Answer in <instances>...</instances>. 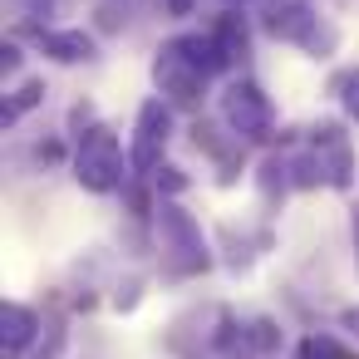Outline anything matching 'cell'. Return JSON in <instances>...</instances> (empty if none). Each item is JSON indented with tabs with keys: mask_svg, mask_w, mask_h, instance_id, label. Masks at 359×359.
I'll return each mask as SVG.
<instances>
[{
	"mask_svg": "<svg viewBox=\"0 0 359 359\" xmlns=\"http://www.w3.org/2000/svg\"><path fill=\"white\" fill-rule=\"evenodd\" d=\"M163 231L172 236V246H177V261L192 271V266H202L207 256H202V236H197V226L177 212V207H163Z\"/></svg>",
	"mask_w": 359,
	"mask_h": 359,
	"instance_id": "obj_6",
	"label": "cell"
},
{
	"mask_svg": "<svg viewBox=\"0 0 359 359\" xmlns=\"http://www.w3.org/2000/svg\"><path fill=\"white\" fill-rule=\"evenodd\" d=\"M168 133H172V118H168L163 99H148V104L138 109V138H133V168H138V172H153V168L163 163Z\"/></svg>",
	"mask_w": 359,
	"mask_h": 359,
	"instance_id": "obj_3",
	"label": "cell"
},
{
	"mask_svg": "<svg viewBox=\"0 0 359 359\" xmlns=\"http://www.w3.org/2000/svg\"><path fill=\"white\" fill-rule=\"evenodd\" d=\"M40 45H45V55L60 60V65H84V60H94V40H89L84 30H45Z\"/></svg>",
	"mask_w": 359,
	"mask_h": 359,
	"instance_id": "obj_7",
	"label": "cell"
},
{
	"mask_svg": "<svg viewBox=\"0 0 359 359\" xmlns=\"http://www.w3.org/2000/svg\"><path fill=\"white\" fill-rule=\"evenodd\" d=\"M339 99H344V114L359 123V69H349V74L339 79Z\"/></svg>",
	"mask_w": 359,
	"mask_h": 359,
	"instance_id": "obj_12",
	"label": "cell"
},
{
	"mask_svg": "<svg viewBox=\"0 0 359 359\" xmlns=\"http://www.w3.org/2000/svg\"><path fill=\"white\" fill-rule=\"evenodd\" d=\"M266 30L276 35V40H290V45H310V35H315V6L310 0H266Z\"/></svg>",
	"mask_w": 359,
	"mask_h": 359,
	"instance_id": "obj_4",
	"label": "cell"
},
{
	"mask_svg": "<svg viewBox=\"0 0 359 359\" xmlns=\"http://www.w3.org/2000/svg\"><path fill=\"white\" fill-rule=\"evenodd\" d=\"M212 35H217V45H222V55H226V65H231V60H236V55L246 50V35H241L236 15H226V20H222V25H217Z\"/></svg>",
	"mask_w": 359,
	"mask_h": 359,
	"instance_id": "obj_11",
	"label": "cell"
},
{
	"mask_svg": "<svg viewBox=\"0 0 359 359\" xmlns=\"http://www.w3.org/2000/svg\"><path fill=\"white\" fill-rule=\"evenodd\" d=\"M226 6H236V0H226Z\"/></svg>",
	"mask_w": 359,
	"mask_h": 359,
	"instance_id": "obj_13",
	"label": "cell"
},
{
	"mask_svg": "<svg viewBox=\"0 0 359 359\" xmlns=\"http://www.w3.org/2000/svg\"><path fill=\"white\" fill-rule=\"evenodd\" d=\"M300 359H359V354H349L339 339H330V334H310L305 344H300Z\"/></svg>",
	"mask_w": 359,
	"mask_h": 359,
	"instance_id": "obj_10",
	"label": "cell"
},
{
	"mask_svg": "<svg viewBox=\"0 0 359 359\" xmlns=\"http://www.w3.org/2000/svg\"><path fill=\"white\" fill-rule=\"evenodd\" d=\"M74 177L89 192H114L123 182V148L109 128H89L79 153H74Z\"/></svg>",
	"mask_w": 359,
	"mask_h": 359,
	"instance_id": "obj_1",
	"label": "cell"
},
{
	"mask_svg": "<svg viewBox=\"0 0 359 359\" xmlns=\"http://www.w3.org/2000/svg\"><path fill=\"white\" fill-rule=\"evenodd\" d=\"M222 118H226V128L236 133V138H246V143H256V138H266L271 133V99L251 84V79H236V84H226V94H222Z\"/></svg>",
	"mask_w": 359,
	"mask_h": 359,
	"instance_id": "obj_2",
	"label": "cell"
},
{
	"mask_svg": "<svg viewBox=\"0 0 359 359\" xmlns=\"http://www.w3.org/2000/svg\"><path fill=\"white\" fill-rule=\"evenodd\" d=\"M0 339H6V349H25L35 339V315L25 305H6L0 310Z\"/></svg>",
	"mask_w": 359,
	"mask_h": 359,
	"instance_id": "obj_9",
	"label": "cell"
},
{
	"mask_svg": "<svg viewBox=\"0 0 359 359\" xmlns=\"http://www.w3.org/2000/svg\"><path fill=\"white\" fill-rule=\"evenodd\" d=\"M172 45H177V50H182V55H187V60H192V65H197L207 79L226 69V55H222L217 35H182V40H172Z\"/></svg>",
	"mask_w": 359,
	"mask_h": 359,
	"instance_id": "obj_8",
	"label": "cell"
},
{
	"mask_svg": "<svg viewBox=\"0 0 359 359\" xmlns=\"http://www.w3.org/2000/svg\"><path fill=\"white\" fill-rule=\"evenodd\" d=\"M153 74H158V84H163V94H172V99H197L202 94V69L177 50V45H168L163 55H158V65H153Z\"/></svg>",
	"mask_w": 359,
	"mask_h": 359,
	"instance_id": "obj_5",
	"label": "cell"
}]
</instances>
